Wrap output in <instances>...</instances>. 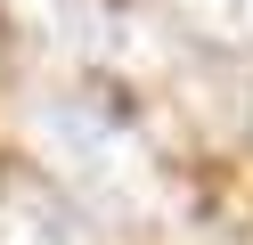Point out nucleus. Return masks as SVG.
Instances as JSON below:
<instances>
[{"label": "nucleus", "mask_w": 253, "mask_h": 245, "mask_svg": "<svg viewBox=\"0 0 253 245\" xmlns=\"http://www.w3.org/2000/svg\"><path fill=\"white\" fill-rule=\"evenodd\" d=\"M0 245H82V229L33 188H0Z\"/></svg>", "instance_id": "obj_2"}, {"label": "nucleus", "mask_w": 253, "mask_h": 245, "mask_svg": "<svg viewBox=\"0 0 253 245\" xmlns=\"http://www.w3.org/2000/svg\"><path fill=\"white\" fill-rule=\"evenodd\" d=\"M188 16H196L212 41H237V49H253V0H188Z\"/></svg>", "instance_id": "obj_3"}, {"label": "nucleus", "mask_w": 253, "mask_h": 245, "mask_svg": "<svg viewBox=\"0 0 253 245\" xmlns=\"http://www.w3.org/2000/svg\"><path fill=\"white\" fill-rule=\"evenodd\" d=\"M33 147L74 180V188H90L98 204H115V212H147L155 196H164L147 147H139L131 123L106 114L98 98H41V106H33Z\"/></svg>", "instance_id": "obj_1"}]
</instances>
